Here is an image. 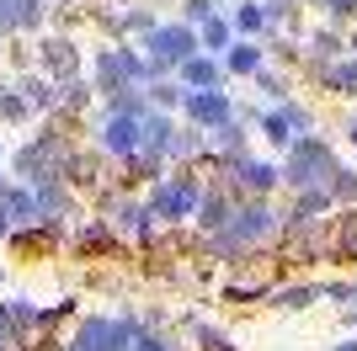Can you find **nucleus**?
Wrapping results in <instances>:
<instances>
[{"instance_id":"1","label":"nucleus","mask_w":357,"mask_h":351,"mask_svg":"<svg viewBox=\"0 0 357 351\" xmlns=\"http://www.w3.org/2000/svg\"><path fill=\"white\" fill-rule=\"evenodd\" d=\"M331 176H336V155H331L326 139H298L283 160V187L294 192H326Z\"/></svg>"},{"instance_id":"2","label":"nucleus","mask_w":357,"mask_h":351,"mask_svg":"<svg viewBox=\"0 0 357 351\" xmlns=\"http://www.w3.org/2000/svg\"><path fill=\"white\" fill-rule=\"evenodd\" d=\"M149 48H155V64H187L192 58V48H197V32L192 27H155L149 32Z\"/></svg>"},{"instance_id":"3","label":"nucleus","mask_w":357,"mask_h":351,"mask_svg":"<svg viewBox=\"0 0 357 351\" xmlns=\"http://www.w3.org/2000/svg\"><path fill=\"white\" fill-rule=\"evenodd\" d=\"M187 117H192L197 128H229L235 107H229L224 91H197V96H187Z\"/></svg>"},{"instance_id":"4","label":"nucleus","mask_w":357,"mask_h":351,"mask_svg":"<svg viewBox=\"0 0 357 351\" xmlns=\"http://www.w3.org/2000/svg\"><path fill=\"white\" fill-rule=\"evenodd\" d=\"M139 123H144V117H107V128H102V149H112V155H123V160H128V155H139Z\"/></svg>"},{"instance_id":"5","label":"nucleus","mask_w":357,"mask_h":351,"mask_svg":"<svg viewBox=\"0 0 357 351\" xmlns=\"http://www.w3.org/2000/svg\"><path fill=\"white\" fill-rule=\"evenodd\" d=\"M331 261H357V208H347L342 219H331Z\"/></svg>"},{"instance_id":"6","label":"nucleus","mask_w":357,"mask_h":351,"mask_svg":"<svg viewBox=\"0 0 357 351\" xmlns=\"http://www.w3.org/2000/svg\"><path fill=\"white\" fill-rule=\"evenodd\" d=\"M320 86L336 96H357V58L352 64H320Z\"/></svg>"},{"instance_id":"7","label":"nucleus","mask_w":357,"mask_h":351,"mask_svg":"<svg viewBox=\"0 0 357 351\" xmlns=\"http://www.w3.org/2000/svg\"><path fill=\"white\" fill-rule=\"evenodd\" d=\"M43 64L54 75H59L64 86H70V75H75V64H80V58H75V43H64V38H54V43H43Z\"/></svg>"},{"instance_id":"8","label":"nucleus","mask_w":357,"mask_h":351,"mask_svg":"<svg viewBox=\"0 0 357 351\" xmlns=\"http://www.w3.org/2000/svg\"><path fill=\"white\" fill-rule=\"evenodd\" d=\"M314 298H320V288H314V282H294V288H272V304H278V309H310Z\"/></svg>"},{"instance_id":"9","label":"nucleus","mask_w":357,"mask_h":351,"mask_svg":"<svg viewBox=\"0 0 357 351\" xmlns=\"http://www.w3.org/2000/svg\"><path fill=\"white\" fill-rule=\"evenodd\" d=\"M181 75H187L192 86H203V91H219V80H224V70L213 64V58H187V64H181Z\"/></svg>"},{"instance_id":"10","label":"nucleus","mask_w":357,"mask_h":351,"mask_svg":"<svg viewBox=\"0 0 357 351\" xmlns=\"http://www.w3.org/2000/svg\"><path fill=\"white\" fill-rule=\"evenodd\" d=\"M342 32H336V27H320V32H314V38H310V54L314 58H320V64H336V54H342Z\"/></svg>"},{"instance_id":"11","label":"nucleus","mask_w":357,"mask_h":351,"mask_svg":"<svg viewBox=\"0 0 357 351\" xmlns=\"http://www.w3.org/2000/svg\"><path fill=\"white\" fill-rule=\"evenodd\" d=\"M224 64H229L235 75H261V48H256V43H235Z\"/></svg>"},{"instance_id":"12","label":"nucleus","mask_w":357,"mask_h":351,"mask_svg":"<svg viewBox=\"0 0 357 351\" xmlns=\"http://www.w3.org/2000/svg\"><path fill=\"white\" fill-rule=\"evenodd\" d=\"M229 38H235V27H229L224 16H213V22L197 27V43H203V48H229Z\"/></svg>"},{"instance_id":"13","label":"nucleus","mask_w":357,"mask_h":351,"mask_svg":"<svg viewBox=\"0 0 357 351\" xmlns=\"http://www.w3.org/2000/svg\"><path fill=\"white\" fill-rule=\"evenodd\" d=\"M326 192H331V203H357V171H336Z\"/></svg>"},{"instance_id":"14","label":"nucleus","mask_w":357,"mask_h":351,"mask_svg":"<svg viewBox=\"0 0 357 351\" xmlns=\"http://www.w3.org/2000/svg\"><path fill=\"white\" fill-rule=\"evenodd\" d=\"M197 149H203V133H176V139H171V149H165V155H171V160H192Z\"/></svg>"},{"instance_id":"15","label":"nucleus","mask_w":357,"mask_h":351,"mask_svg":"<svg viewBox=\"0 0 357 351\" xmlns=\"http://www.w3.org/2000/svg\"><path fill=\"white\" fill-rule=\"evenodd\" d=\"M229 27H235V32H261V27H267V11H256V6H240Z\"/></svg>"},{"instance_id":"16","label":"nucleus","mask_w":357,"mask_h":351,"mask_svg":"<svg viewBox=\"0 0 357 351\" xmlns=\"http://www.w3.org/2000/svg\"><path fill=\"white\" fill-rule=\"evenodd\" d=\"M197 346L203 351H235V341L219 336V330H208V325H197Z\"/></svg>"},{"instance_id":"17","label":"nucleus","mask_w":357,"mask_h":351,"mask_svg":"<svg viewBox=\"0 0 357 351\" xmlns=\"http://www.w3.org/2000/svg\"><path fill=\"white\" fill-rule=\"evenodd\" d=\"M213 22V0H187V27H203Z\"/></svg>"},{"instance_id":"18","label":"nucleus","mask_w":357,"mask_h":351,"mask_svg":"<svg viewBox=\"0 0 357 351\" xmlns=\"http://www.w3.org/2000/svg\"><path fill=\"white\" fill-rule=\"evenodd\" d=\"M331 11V22H347V16H357V0H320Z\"/></svg>"},{"instance_id":"19","label":"nucleus","mask_w":357,"mask_h":351,"mask_svg":"<svg viewBox=\"0 0 357 351\" xmlns=\"http://www.w3.org/2000/svg\"><path fill=\"white\" fill-rule=\"evenodd\" d=\"M256 80H261V91H267V96H283V102H288V80H278L272 70H261Z\"/></svg>"},{"instance_id":"20","label":"nucleus","mask_w":357,"mask_h":351,"mask_svg":"<svg viewBox=\"0 0 357 351\" xmlns=\"http://www.w3.org/2000/svg\"><path fill=\"white\" fill-rule=\"evenodd\" d=\"M139 351H171V336H134Z\"/></svg>"},{"instance_id":"21","label":"nucleus","mask_w":357,"mask_h":351,"mask_svg":"<svg viewBox=\"0 0 357 351\" xmlns=\"http://www.w3.org/2000/svg\"><path fill=\"white\" fill-rule=\"evenodd\" d=\"M149 96H155V102H160V107H176V102H181V91H176V86H155V91H149Z\"/></svg>"},{"instance_id":"22","label":"nucleus","mask_w":357,"mask_h":351,"mask_svg":"<svg viewBox=\"0 0 357 351\" xmlns=\"http://www.w3.org/2000/svg\"><path fill=\"white\" fill-rule=\"evenodd\" d=\"M336 351H357V341H342V346H336Z\"/></svg>"},{"instance_id":"23","label":"nucleus","mask_w":357,"mask_h":351,"mask_svg":"<svg viewBox=\"0 0 357 351\" xmlns=\"http://www.w3.org/2000/svg\"><path fill=\"white\" fill-rule=\"evenodd\" d=\"M352 144H357V117H352Z\"/></svg>"},{"instance_id":"24","label":"nucleus","mask_w":357,"mask_h":351,"mask_svg":"<svg viewBox=\"0 0 357 351\" xmlns=\"http://www.w3.org/2000/svg\"><path fill=\"white\" fill-rule=\"evenodd\" d=\"M352 320H357V314H352Z\"/></svg>"}]
</instances>
